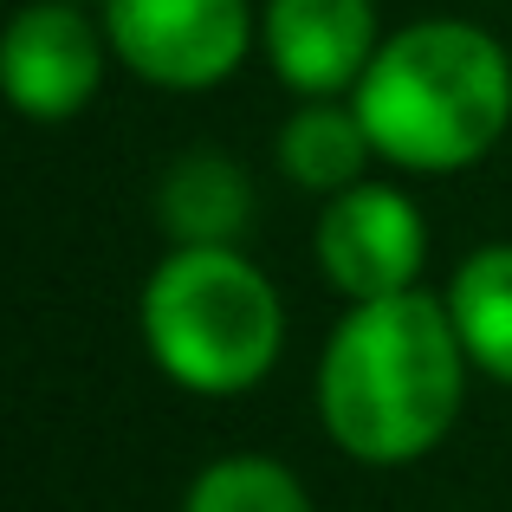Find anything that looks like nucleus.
Returning <instances> with one entry per match:
<instances>
[{"instance_id": "1", "label": "nucleus", "mask_w": 512, "mask_h": 512, "mask_svg": "<svg viewBox=\"0 0 512 512\" xmlns=\"http://www.w3.org/2000/svg\"><path fill=\"white\" fill-rule=\"evenodd\" d=\"M467 344L448 299L409 286L357 299L318 357V415L357 467H409L454 435L467 402Z\"/></svg>"}, {"instance_id": "2", "label": "nucleus", "mask_w": 512, "mask_h": 512, "mask_svg": "<svg viewBox=\"0 0 512 512\" xmlns=\"http://www.w3.org/2000/svg\"><path fill=\"white\" fill-rule=\"evenodd\" d=\"M376 156L415 175H454L512 130V52L474 20H415L376 46L350 91Z\"/></svg>"}, {"instance_id": "3", "label": "nucleus", "mask_w": 512, "mask_h": 512, "mask_svg": "<svg viewBox=\"0 0 512 512\" xmlns=\"http://www.w3.org/2000/svg\"><path fill=\"white\" fill-rule=\"evenodd\" d=\"M150 363L188 396H247L286 350L279 286L240 247H169L137 299Z\"/></svg>"}, {"instance_id": "4", "label": "nucleus", "mask_w": 512, "mask_h": 512, "mask_svg": "<svg viewBox=\"0 0 512 512\" xmlns=\"http://www.w3.org/2000/svg\"><path fill=\"white\" fill-rule=\"evenodd\" d=\"M111 59L156 91H208L253 52V0H104Z\"/></svg>"}, {"instance_id": "5", "label": "nucleus", "mask_w": 512, "mask_h": 512, "mask_svg": "<svg viewBox=\"0 0 512 512\" xmlns=\"http://www.w3.org/2000/svg\"><path fill=\"white\" fill-rule=\"evenodd\" d=\"M422 260H428V221L396 182L363 175L357 188H344L318 208V266L350 305L422 286Z\"/></svg>"}, {"instance_id": "6", "label": "nucleus", "mask_w": 512, "mask_h": 512, "mask_svg": "<svg viewBox=\"0 0 512 512\" xmlns=\"http://www.w3.org/2000/svg\"><path fill=\"white\" fill-rule=\"evenodd\" d=\"M104 20L78 0H33L13 13L0 39V72H7V104L33 124H65L78 117L104 85Z\"/></svg>"}, {"instance_id": "7", "label": "nucleus", "mask_w": 512, "mask_h": 512, "mask_svg": "<svg viewBox=\"0 0 512 512\" xmlns=\"http://www.w3.org/2000/svg\"><path fill=\"white\" fill-rule=\"evenodd\" d=\"M260 46L279 85L299 98H350L370 72L376 46V0H266Z\"/></svg>"}, {"instance_id": "8", "label": "nucleus", "mask_w": 512, "mask_h": 512, "mask_svg": "<svg viewBox=\"0 0 512 512\" xmlns=\"http://www.w3.org/2000/svg\"><path fill=\"white\" fill-rule=\"evenodd\" d=\"M156 227L175 247H240L253 227V182L227 150H182L156 175Z\"/></svg>"}, {"instance_id": "9", "label": "nucleus", "mask_w": 512, "mask_h": 512, "mask_svg": "<svg viewBox=\"0 0 512 512\" xmlns=\"http://www.w3.org/2000/svg\"><path fill=\"white\" fill-rule=\"evenodd\" d=\"M370 156H376V143L350 98H299V111L279 124V169L305 195L331 201L344 188H357Z\"/></svg>"}, {"instance_id": "10", "label": "nucleus", "mask_w": 512, "mask_h": 512, "mask_svg": "<svg viewBox=\"0 0 512 512\" xmlns=\"http://www.w3.org/2000/svg\"><path fill=\"white\" fill-rule=\"evenodd\" d=\"M441 299H448L474 370H487L493 383H512V240L474 247L454 266Z\"/></svg>"}, {"instance_id": "11", "label": "nucleus", "mask_w": 512, "mask_h": 512, "mask_svg": "<svg viewBox=\"0 0 512 512\" xmlns=\"http://www.w3.org/2000/svg\"><path fill=\"white\" fill-rule=\"evenodd\" d=\"M182 512H318L305 480L273 454H221L182 493Z\"/></svg>"}, {"instance_id": "12", "label": "nucleus", "mask_w": 512, "mask_h": 512, "mask_svg": "<svg viewBox=\"0 0 512 512\" xmlns=\"http://www.w3.org/2000/svg\"><path fill=\"white\" fill-rule=\"evenodd\" d=\"M78 7H104V0H78Z\"/></svg>"}]
</instances>
